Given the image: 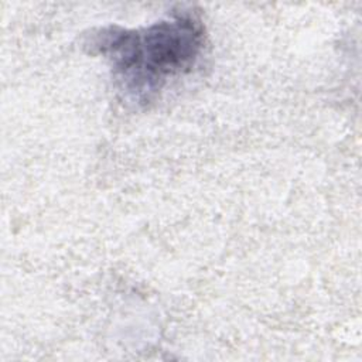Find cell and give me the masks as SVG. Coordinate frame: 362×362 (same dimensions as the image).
<instances>
[{
  "mask_svg": "<svg viewBox=\"0 0 362 362\" xmlns=\"http://www.w3.org/2000/svg\"><path fill=\"white\" fill-rule=\"evenodd\" d=\"M92 52L106 55L124 93L148 102L167 78L192 68L204 47V27L191 13L173 14L141 31L99 28L86 41Z\"/></svg>",
  "mask_w": 362,
  "mask_h": 362,
  "instance_id": "cell-1",
  "label": "cell"
}]
</instances>
